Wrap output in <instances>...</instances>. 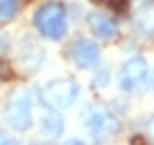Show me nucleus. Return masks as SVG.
<instances>
[{
    "label": "nucleus",
    "instance_id": "obj_17",
    "mask_svg": "<svg viewBox=\"0 0 154 145\" xmlns=\"http://www.w3.org/2000/svg\"><path fill=\"white\" fill-rule=\"evenodd\" d=\"M148 81L152 84V90H154V71H152V75H150V79H148Z\"/></svg>",
    "mask_w": 154,
    "mask_h": 145
},
{
    "label": "nucleus",
    "instance_id": "obj_7",
    "mask_svg": "<svg viewBox=\"0 0 154 145\" xmlns=\"http://www.w3.org/2000/svg\"><path fill=\"white\" fill-rule=\"evenodd\" d=\"M86 24H88L90 33H93L97 40H101V42L112 40L117 35V29H119L117 20L110 18L108 13H103V11H90L86 16Z\"/></svg>",
    "mask_w": 154,
    "mask_h": 145
},
{
    "label": "nucleus",
    "instance_id": "obj_5",
    "mask_svg": "<svg viewBox=\"0 0 154 145\" xmlns=\"http://www.w3.org/2000/svg\"><path fill=\"white\" fill-rule=\"evenodd\" d=\"M79 97V84L73 79H55L44 88V103L55 110H66Z\"/></svg>",
    "mask_w": 154,
    "mask_h": 145
},
{
    "label": "nucleus",
    "instance_id": "obj_9",
    "mask_svg": "<svg viewBox=\"0 0 154 145\" xmlns=\"http://www.w3.org/2000/svg\"><path fill=\"white\" fill-rule=\"evenodd\" d=\"M42 132L46 136H51V139H60L62 132H64V116L55 108L44 114V119H42Z\"/></svg>",
    "mask_w": 154,
    "mask_h": 145
},
{
    "label": "nucleus",
    "instance_id": "obj_11",
    "mask_svg": "<svg viewBox=\"0 0 154 145\" xmlns=\"http://www.w3.org/2000/svg\"><path fill=\"white\" fill-rule=\"evenodd\" d=\"M20 11V0H0V26L9 24Z\"/></svg>",
    "mask_w": 154,
    "mask_h": 145
},
{
    "label": "nucleus",
    "instance_id": "obj_4",
    "mask_svg": "<svg viewBox=\"0 0 154 145\" xmlns=\"http://www.w3.org/2000/svg\"><path fill=\"white\" fill-rule=\"evenodd\" d=\"M119 88L123 92H143L145 86H148V79H150V66L145 57L141 55H134V57L125 59L121 68H119Z\"/></svg>",
    "mask_w": 154,
    "mask_h": 145
},
{
    "label": "nucleus",
    "instance_id": "obj_3",
    "mask_svg": "<svg viewBox=\"0 0 154 145\" xmlns=\"http://www.w3.org/2000/svg\"><path fill=\"white\" fill-rule=\"evenodd\" d=\"M82 123L95 136V141H103L106 136H115L121 130V123L115 116V112H110L103 106H97V103H90V106L84 108Z\"/></svg>",
    "mask_w": 154,
    "mask_h": 145
},
{
    "label": "nucleus",
    "instance_id": "obj_1",
    "mask_svg": "<svg viewBox=\"0 0 154 145\" xmlns=\"http://www.w3.org/2000/svg\"><path fill=\"white\" fill-rule=\"evenodd\" d=\"M33 26L44 40L60 42L68 31L66 20V5L62 0H46L33 13Z\"/></svg>",
    "mask_w": 154,
    "mask_h": 145
},
{
    "label": "nucleus",
    "instance_id": "obj_16",
    "mask_svg": "<svg viewBox=\"0 0 154 145\" xmlns=\"http://www.w3.org/2000/svg\"><path fill=\"white\" fill-rule=\"evenodd\" d=\"M0 143H16V139H9V136H2V134H0Z\"/></svg>",
    "mask_w": 154,
    "mask_h": 145
},
{
    "label": "nucleus",
    "instance_id": "obj_2",
    "mask_svg": "<svg viewBox=\"0 0 154 145\" xmlns=\"http://www.w3.org/2000/svg\"><path fill=\"white\" fill-rule=\"evenodd\" d=\"M5 121L16 132H26L33 123L31 112V92L24 86L13 88L5 101Z\"/></svg>",
    "mask_w": 154,
    "mask_h": 145
},
{
    "label": "nucleus",
    "instance_id": "obj_13",
    "mask_svg": "<svg viewBox=\"0 0 154 145\" xmlns=\"http://www.w3.org/2000/svg\"><path fill=\"white\" fill-rule=\"evenodd\" d=\"M11 77H13V68H11V64L0 57V81H9Z\"/></svg>",
    "mask_w": 154,
    "mask_h": 145
},
{
    "label": "nucleus",
    "instance_id": "obj_14",
    "mask_svg": "<svg viewBox=\"0 0 154 145\" xmlns=\"http://www.w3.org/2000/svg\"><path fill=\"white\" fill-rule=\"evenodd\" d=\"M108 7L117 13H125L128 9V0H108Z\"/></svg>",
    "mask_w": 154,
    "mask_h": 145
},
{
    "label": "nucleus",
    "instance_id": "obj_15",
    "mask_svg": "<svg viewBox=\"0 0 154 145\" xmlns=\"http://www.w3.org/2000/svg\"><path fill=\"white\" fill-rule=\"evenodd\" d=\"M148 132L152 134V139H154V114L150 116V123H148Z\"/></svg>",
    "mask_w": 154,
    "mask_h": 145
},
{
    "label": "nucleus",
    "instance_id": "obj_8",
    "mask_svg": "<svg viewBox=\"0 0 154 145\" xmlns=\"http://www.w3.org/2000/svg\"><path fill=\"white\" fill-rule=\"evenodd\" d=\"M18 59H20V64L26 66L29 71H38L42 66V62H44V53H42V48L33 42L31 38L24 35L18 44Z\"/></svg>",
    "mask_w": 154,
    "mask_h": 145
},
{
    "label": "nucleus",
    "instance_id": "obj_10",
    "mask_svg": "<svg viewBox=\"0 0 154 145\" xmlns=\"http://www.w3.org/2000/svg\"><path fill=\"white\" fill-rule=\"evenodd\" d=\"M134 22L139 26V31H143L145 35H154V7L152 5L141 7V9L137 11Z\"/></svg>",
    "mask_w": 154,
    "mask_h": 145
},
{
    "label": "nucleus",
    "instance_id": "obj_6",
    "mask_svg": "<svg viewBox=\"0 0 154 145\" xmlns=\"http://www.w3.org/2000/svg\"><path fill=\"white\" fill-rule=\"evenodd\" d=\"M99 57H101L99 44L93 42V40L77 38L73 42V46H71V59L75 62V66L79 68V71L95 68L97 64H99Z\"/></svg>",
    "mask_w": 154,
    "mask_h": 145
},
{
    "label": "nucleus",
    "instance_id": "obj_12",
    "mask_svg": "<svg viewBox=\"0 0 154 145\" xmlns=\"http://www.w3.org/2000/svg\"><path fill=\"white\" fill-rule=\"evenodd\" d=\"M93 84H95V88H108V84H110V71H108L106 66H103L101 71H97V73H95Z\"/></svg>",
    "mask_w": 154,
    "mask_h": 145
}]
</instances>
